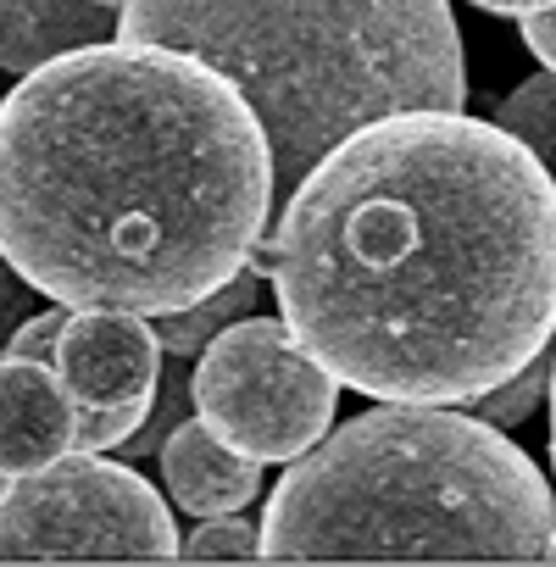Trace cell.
<instances>
[{
	"label": "cell",
	"instance_id": "cell-7",
	"mask_svg": "<svg viewBox=\"0 0 556 567\" xmlns=\"http://www.w3.org/2000/svg\"><path fill=\"white\" fill-rule=\"evenodd\" d=\"M162 340L140 312H73L56 346V373L79 406H123L156 401L162 384Z\"/></svg>",
	"mask_w": 556,
	"mask_h": 567
},
{
	"label": "cell",
	"instance_id": "cell-4",
	"mask_svg": "<svg viewBox=\"0 0 556 567\" xmlns=\"http://www.w3.org/2000/svg\"><path fill=\"white\" fill-rule=\"evenodd\" d=\"M117 40L189 51L239 84L267 128L278 206L357 128L467 101L445 0H128Z\"/></svg>",
	"mask_w": 556,
	"mask_h": 567
},
{
	"label": "cell",
	"instance_id": "cell-11",
	"mask_svg": "<svg viewBox=\"0 0 556 567\" xmlns=\"http://www.w3.org/2000/svg\"><path fill=\"white\" fill-rule=\"evenodd\" d=\"M256 296H261V284H256V272L250 267H239L223 290H212L206 301H195V307H178V312H156L151 318V329H156V340H162V351L167 357H178V362H195L223 329H234L239 318H250L256 312Z\"/></svg>",
	"mask_w": 556,
	"mask_h": 567
},
{
	"label": "cell",
	"instance_id": "cell-8",
	"mask_svg": "<svg viewBox=\"0 0 556 567\" xmlns=\"http://www.w3.org/2000/svg\"><path fill=\"white\" fill-rule=\"evenodd\" d=\"M79 401L45 362L0 357V467L12 478L40 473L73 451Z\"/></svg>",
	"mask_w": 556,
	"mask_h": 567
},
{
	"label": "cell",
	"instance_id": "cell-17",
	"mask_svg": "<svg viewBox=\"0 0 556 567\" xmlns=\"http://www.w3.org/2000/svg\"><path fill=\"white\" fill-rule=\"evenodd\" d=\"M68 318H73V307H62V301L40 307L29 323H18V334L7 340V351H0V357H23V362L56 368V346H62V334H68Z\"/></svg>",
	"mask_w": 556,
	"mask_h": 567
},
{
	"label": "cell",
	"instance_id": "cell-23",
	"mask_svg": "<svg viewBox=\"0 0 556 567\" xmlns=\"http://www.w3.org/2000/svg\"><path fill=\"white\" fill-rule=\"evenodd\" d=\"M101 7H117V12H123V7H128V0H101Z\"/></svg>",
	"mask_w": 556,
	"mask_h": 567
},
{
	"label": "cell",
	"instance_id": "cell-10",
	"mask_svg": "<svg viewBox=\"0 0 556 567\" xmlns=\"http://www.w3.org/2000/svg\"><path fill=\"white\" fill-rule=\"evenodd\" d=\"M123 34V12L101 0H0V68L29 79L45 62L106 45Z\"/></svg>",
	"mask_w": 556,
	"mask_h": 567
},
{
	"label": "cell",
	"instance_id": "cell-18",
	"mask_svg": "<svg viewBox=\"0 0 556 567\" xmlns=\"http://www.w3.org/2000/svg\"><path fill=\"white\" fill-rule=\"evenodd\" d=\"M40 301H45V296L7 261V250H0V351H7V340L18 334V323H29V318L40 312Z\"/></svg>",
	"mask_w": 556,
	"mask_h": 567
},
{
	"label": "cell",
	"instance_id": "cell-9",
	"mask_svg": "<svg viewBox=\"0 0 556 567\" xmlns=\"http://www.w3.org/2000/svg\"><path fill=\"white\" fill-rule=\"evenodd\" d=\"M162 478H167V495L178 501V512L189 517H223V512H245L256 495H261V462L239 456L234 445H223L200 412L184 417L167 445H162Z\"/></svg>",
	"mask_w": 556,
	"mask_h": 567
},
{
	"label": "cell",
	"instance_id": "cell-21",
	"mask_svg": "<svg viewBox=\"0 0 556 567\" xmlns=\"http://www.w3.org/2000/svg\"><path fill=\"white\" fill-rule=\"evenodd\" d=\"M550 473H556V373H550Z\"/></svg>",
	"mask_w": 556,
	"mask_h": 567
},
{
	"label": "cell",
	"instance_id": "cell-5",
	"mask_svg": "<svg viewBox=\"0 0 556 567\" xmlns=\"http://www.w3.org/2000/svg\"><path fill=\"white\" fill-rule=\"evenodd\" d=\"M189 379L200 423L261 467L307 456L340 406V379L285 318H239L195 357Z\"/></svg>",
	"mask_w": 556,
	"mask_h": 567
},
{
	"label": "cell",
	"instance_id": "cell-22",
	"mask_svg": "<svg viewBox=\"0 0 556 567\" xmlns=\"http://www.w3.org/2000/svg\"><path fill=\"white\" fill-rule=\"evenodd\" d=\"M12 484H18V478H12L7 467H0V501H7V495H12Z\"/></svg>",
	"mask_w": 556,
	"mask_h": 567
},
{
	"label": "cell",
	"instance_id": "cell-12",
	"mask_svg": "<svg viewBox=\"0 0 556 567\" xmlns=\"http://www.w3.org/2000/svg\"><path fill=\"white\" fill-rule=\"evenodd\" d=\"M495 128H506V134H517L545 167L556 162V73L545 68V73H534V79H523L506 101H501V112H495Z\"/></svg>",
	"mask_w": 556,
	"mask_h": 567
},
{
	"label": "cell",
	"instance_id": "cell-6",
	"mask_svg": "<svg viewBox=\"0 0 556 567\" xmlns=\"http://www.w3.org/2000/svg\"><path fill=\"white\" fill-rule=\"evenodd\" d=\"M167 501L128 462L68 451L0 501V561H178Z\"/></svg>",
	"mask_w": 556,
	"mask_h": 567
},
{
	"label": "cell",
	"instance_id": "cell-3",
	"mask_svg": "<svg viewBox=\"0 0 556 567\" xmlns=\"http://www.w3.org/2000/svg\"><path fill=\"white\" fill-rule=\"evenodd\" d=\"M556 489L478 412L390 401L272 484L261 561H545Z\"/></svg>",
	"mask_w": 556,
	"mask_h": 567
},
{
	"label": "cell",
	"instance_id": "cell-14",
	"mask_svg": "<svg viewBox=\"0 0 556 567\" xmlns=\"http://www.w3.org/2000/svg\"><path fill=\"white\" fill-rule=\"evenodd\" d=\"M178 561H261V528H250L239 512L223 517H200V528L184 539Z\"/></svg>",
	"mask_w": 556,
	"mask_h": 567
},
{
	"label": "cell",
	"instance_id": "cell-13",
	"mask_svg": "<svg viewBox=\"0 0 556 567\" xmlns=\"http://www.w3.org/2000/svg\"><path fill=\"white\" fill-rule=\"evenodd\" d=\"M550 373H556V351L545 346L534 362H523L506 384H495L490 395H478L473 401V412L484 417V423H495V429H517V423H528L545 401H550Z\"/></svg>",
	"mask_w": 556,
	"mask_h": 567
},
{
	"label": "cell",
	"instance_id": "cell-1",
	"mask_svg": "<svg viewBox=\"0 0 556 567\" xmlns=\"http://www.w3.org/2000/svg\"><path fill=\"white\" fill-rule=\"evenodd\" d=\"M272 239L278 318L373 401L473 406L556 334V178L467 112L357 128Z\"/></svg>",
	"mask_w": 556,
	"mask_h": 567
},
{
	"label": "cell",
	"instance_id": "cell-15",
	"mask_svg": "<svg viewBox=\"0 0 556 567\" xmlns=\"http://www.w3.org/2000/svg\"><path fill=\"white\" fill-rule=\"evenodd\" d=\"M156 401H123V406H79V429H73V451L106 456L117 445H128L140 434V423L151 417Z\"/></svg>",
	"mask_w": 556,
	"mask_h": 567
},
{
	"label": "cell",
	"instance_id": "cell-16",
	"mask_svg": "<svg viewBox=\"0 0 556 567\" xmlns=\"http://www.w3.org/2000/svg\"><path fill=\"white\" fill-rule=\"evenodd\" d=\"M184 417H195V379H189V373H167V379L156 384V406H151V417L140 423V434L128 440V451H134V456H162L167 434H173Z\"/></svg>",
	"mask_w": 556,
	"mask_h": 567
},
{
	"label": "cell",
	"instance_id": "cell-2",
	"mask_svg": "<svg viewBox=\"0 0 556 567\" xmlns=\"http://www.w3.org/2000/svg\"><path fill=\"white\" fill-rule=\"evenodd\" d=\"M278 212L256 106L212 62L106 40L0 101V250L73 312H178Z\"/></svg>",
	"mask_w": 556,
	"mask_h": 567
},
{
	"label": "cell",
	"instance_id": "cell-19",
	"mask_svg": "<svg viewBox=\"0 0 556 567\" xmlns=\"http://www.w3.org/2000/svg\"><path fill=\"white\" fill-rule=\"evenodd\" d=\"M523 23V45L556 73V7H545V12H528V18H517Z\"/></svg>",
	"mask_w": 556,
	"mask_h": 567
},
{
	"label": "cell",
	"instance_id": "cell-20",
	"mask_svg": "<svg viewBox=\"0 0 556 567\" xmlns=\"http://www.w3.org/2000/svg\"><path fill=\"white\" fill-rule=\"evenodd\" d=\"M478 12H490V18H528V12H545V7H556V0H473Z\"/></svg>",
	"mask_w": 556,
	"mask_h": 567
},
{
	"label": "cell",
	"instance_id": "cell-24",
	"mask_svg": "<svg viewBox=\"0 0 556 567\" xmlns=\"http://www.w3.org/2000/svg\"><path fill=\"white\" fill-rule=\"evenodd\" d=\"M545 561H556V534H550V550H545Z\"/></svg>",
	"mask_w": 556,
	"mask_h": 567
}]
</instances>
